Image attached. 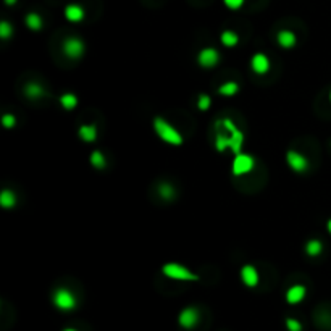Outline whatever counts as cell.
I'll list each match as a JSON object with an SVG mask.
<instances>
[{"label": "cell", "mask_w": 331, "mask_h": 331, "mask_svg": "<svg viewBox=\"0 0 331 331\" xmlns=\"http://www.w3.org/2000/svg\"><path fill=\"white\" fill-rule=\"evenodd\" d=\"M154 129L157 136L166 144L171 145H181L183 144V136L175 129V126H171L166 120L157 117L154 118Z\"/></svg>", "instance_id": "1"}, {"label": "cell", "mask_w": 331, "mask_h": 331, "mask_svg": "<svg viewBox=\"0 0 331 331\" xmlns=\"http://www.w3.org/2000/svg\"><path fill=\"white\" fill-rule=\"evenodd\" d=\"M63 54H65L68 59H80L84 54V42L76 38L66 39L63 42Z\"/></svg>", "instance_id": "6"}, {"label": "cell", "mask_w": 331, "mask_h": 331, "mask_svg": "<svg viewBox=\"0 0 331 331\" xmlns=\"http://www.w3.org/2000/svg\"><path fill=\"white\" fill-rule=\"evenodd\" d=\"M286 162H288V165H290L291 170L297 171V173L306 171L307 166H309V162H307L306 157L301 155L296 150H290V152H288V154H286Z\"/></svg>", "instance_id": "9"}, {"label": "cell", "mask_w": 331, "mask_h": 331, "mask_svg": "<svg viewBox=\"0 0 331 331\" xmlns=\"http://www.w3.org/2000/svg\"><path fill=\"white\" fill-rule=\"evenodd\" d=\"M89 162H91V165L94 168H97V170H103V168L107 166V160H105V157L101 150H94L91 157H89Z\"/></svg>", "instance_id": "18"}, {"label": "cell", "mask_w": 331, "mask_h": 331, "mask_svg": "<svg viewBox=\"0 0 331 331\" xmlns=\"http://www.w3.org/2000/svg\"><path fill=\"white\" fill-rule=\"evenodd\" d=\"M296 36H294L292 31H280L278 33V44H280L283 49H291V47L296 45Z\"/></svg>", "instance_id": "14"}, {"label": "cell", "mask_w": 331, "mask_h": 331, "mask_svg": "<svg viewBox=\"0 0 331 331\" xmlns=\"http://www.w3.org/2000/svg\"><path fill=\"white\" fill-rule=\"evenodd\" d=\"M220 60V54L217 49H213V47H207V49H202L199 52V57H197V62L199 65L204 66V68H212L218 63Z\"/></svg>", "instance_id": "8"}, {"label": "cell", "mask_w": 331, "mask_h": 331, "mask_svg": "<svg viewBox=\"0 0 331 331\" xmlns=\"http://www.w3.org/2000/svg\"><path fill=\"white\" fill-rule=\"evenodd\" d=\"M15 206H17V196H15V192L10 191V189H3V191L0 192V207L13 208Z\"/></svg>", "instance_id": "16"}, {"label": "cell", "mask_w": 331, "mask_h": 331, "mask_svg": "<svg viewBox=\"0 0 331 331\" xmlns=\"http://www.w3.org/2000/svg\"><path fill=\"white\" fill-rule=\"evenodd\" d=\"M286 328L288 331H302V325L296 318H286Z\"/></svg>", "instance_id": "28"}, {"label": "cell", "mask_w": 331, "mask_h": 331, "mask_svg": "<svg viewBox=\"0 0 331 331\" xmlns=\"http://www.w3.org/2000/svg\"><path fill=\"white\" fill-rule=\"evenodd\" d=\"M162 271H164V275L171 278V280H178V281H197L199 276L196 275V273H192L189 269H186L185 265H180V264H166L164 265V269H162Z\"/></svg>", "instance_id": "3"}, {"label": "cell", "mask_w": 331, "mask_h": 331, "mask_svg": "<svg viewBox=\"0 0 331 331\" xmlns=\"http://www.w3.org/2000/svg\"><path fill=\"white\" fill-rule=\"evenodd\" d=\"M12 34H13V28H12V24L8 23V21H0V39H3V41H7V39H10L12 38Z\"/></svg>", "instance_id": "24"}, {"label": "cell", "mask_w": 331, "mask_h": 331, "mask_svg": "<svg viewBox=\"0 0 331 331\" xmlns=\"http://www.w3.org/2000/svg\"><path fill=\"white\" fill-rule=\"evenodd\" d=\"M252 168H254V159L248 154H236L234 160H233V175L234 176H241L249 173Z\"/></svg>", "instance_id": "5"}, {"label": "cell", "mask_w": 331, "mask_h": 331, "mask_svg": "<svg viewBox=\"0 0 331 331\" xmlns=\"http://www.w3.org/2000/svg\"><path fill=\"white\" fill-rule=\"evenodd\" d=\"M239 91V86H238V83H233V81H228V83H225V84H222L220 86V89H218V92L222 94V96H234L236 92Z\"/></svg>", "instance_id": "22"}, {"label": "cell", "mask_w": 331, "mask_h": 331, "mask_svg": "<svg viewBox=\"0 0 331 331\" xmlns=\"http://www.w3.org/2000/svg\"><path fill=\"white\" fill-rule=\"evenodd\" d=\"M306 288L302 285H294L291 286L286 292V301L288 304H299L302 302V299L306 297Z\"/></svg>", "instance_id": "13"}, {"label": "cell", "mask_w": 331, "mask_h": 331, "mask_svg": "<svg viewBox=\"0 0 331 331\" xmlns=\"http://www.w3.org/2000/svg\"><path fill=\"white\" fill-rule=\"evenodd\" d=\"M322 250H323V244H322V241H318V239H310L306 244V252H307V255H310V257H318L322 254Z\"/></svg>", "instance_id": "19"}, {"label": "cell", "mask_w": 331, "mask_h": 331, "mask_svg": "<svg viewBox=\"0 0 331 331\" xmlns=\"http://www.w3.org/2000/svg\"><path fill=\"white\" fill-rule=\"evenodd\" d=\"M250 66L257 75H265V73L270 70V62H269V59H267V55L255 54L250 60Z\"/></svg>", "instance_id": "11"}, {"label": "cell", "mask_w": 331, "mask_h": 331, "mask_svg": "<svg viewBox=\"0 0 331 331\" xmlns=\"http://www.w3.org/2000/svg\"><path fill=\"white\" fill-rule=\"evenodd\" d=\"M80 138L84 141V143H94L97 138L96 124H83L80 128Z\"/></svg>", "instance_id": "15"}, {"label": "cell", "mask_w": 331, "mask_h": 331, "mask_svg": "<svg viewBox=\"0 0 331 331\" xmlns=\"http://www.w3.org/2000/svg\"><path fill=\"white\" fill-rule=\"evenodd\" d=\"M330 102H331V92H330Z\"/></svg>", "instance_id": "33"}, {"label": "cell", "mask_w": 331, "mask_h": 331, "mask_svg": "<svg viewBox=\"0 0 331 331\" xmlns=\"http://www.w3.org/2000/svg\"><path fill=\"white\" fill-rule=\"evenodd\" d=\"M223 2L231 10H238V8H241L244 5V0H223Z\"/></svg>", "instance_id": "29"}, {"label": "cell", "mask_w": 331, "mask_h": 331, "mask_svg": "<svg viewBox=\"0 0 331 331\" xmlns=\"http://www.w3.org/2000/svg\"><path fill=\"white\" fill-rule=\"evenodd\" d=\"M24 94L31 99H38V97H42L45 94L44 87L41 86L38 83H28L24 87Z\"/></svg>", "instance_id": "17"}, {"label": "cell", "mask_w": 331, "mask_h": 331, "mask_svg": "<svg viewBox=\"0 0 331 331\" xmlns=\"http://www.w3.org/2000/svg\"><path fill=\"white\" fill-rule=\"evenodd\" d=\"M65 18L71 23H80L84 18V8L78 3H70L65 8Z\"/></svg>", "instance_id": "12"}, {"label": "cell", "mask_w": 331, "mask_h": 331, "mask_svg": "<svg viewBox=\"0 0 331 331\" xmlns=\"http://www.w3.org/2000/svg\"><path fill=\"white\" fill-rule=\"evenodd\" d=\"M220 39H222V44L225 47H234L239 42V36L234 31H223Z\"/></svg>", "instance_id": "20"}, {"label": "cell", "mask_w": 331, "mask_h": 331, "mask_svg": "<svg viewBox=\"0 0 331 331\" xmlns=\"http://www.w3.org/2000/svg\"><path fill=\"white\" fill-rule=\"evenodd\" d=\"M241 280L248 288H255L259 285V271L255 270V267L244 265L241 269Z\"/></svg>", "instance_id": "10"}, {"label": "cell", "mask_w": 331, "mask_h": 331, "mask_svg": "<svg viewBox=\"0 0 331 331\" xmlns=\"http://www.w3.org/2000/svg\"><path fill=\"white\" fill-rule=\"evenodd\" d=\"M327 228H328V233L331 234V220H330V222L327 223Z\"/></svg>", "instance_id": "31"}, {"label": "cell", "mask_w": 331, "mask_h": 331, "mask_svg": "<svg viewBox=\"0 0 331 331\" xmlns=\"http://www.w3.org/2000/svg\"><path fill=\"white\" fill-rule=\"evenodd\" d=\"M210 103H212V99H210L207 94H202V96H199V101H197V107L199 110H202V112H206L208 110Z\"/></svg>", "instance_id": "27"}, {"label": "cell", "mask_w": 331, "mask_h": 331, "mask_svg": "<svg viewBox=\"0 0 331 331\" xmlns=\"http://www.w3.org/2000/svg\"><path fill=\"white\" fill-rule=\"evenodd\" d=\"M54 306L60 310H73L76 307V297L73 296V292L66 288H60L54 292Z\"/></svg>", "instance_id": "4"}, {"label": "cell", "mask_w": 331, "mask_h": 331, "mask_svg": "<svg viewBox=\"0 0 331 331\" xmlns=\"http://www.w3.org/2000/svg\"><path fill=\"white\" fill-rule=\"evenodd\" d=\"M63 331H76V330H73V328H66V330H63Z\"/></svg>", "instance_id": "32"}, {"label": "cell", "mask_w": 331, "mask_h": 331, "mask_svg": "<svg viewBox=\"0 0 331 331\" xmlns=\"http://www.w3.org/2000/svg\"><path fill=\"white\" fill-rule=\"evenodd\" d=\"M24 21H26V26H28L29 29H33V31H39L42 28V18L39 17L38 13H28V15H26Z\"/></svg>", "instance_id": "21"}, {"label": "cell", "mask_w": 331, "mask_h": 331, "mask_svg": "<svg viewBox=\"0 0 331 331\" xmlns=\"http://www.w3.org/2000/svg\"><path fill=\"white\" fill-rule=\"evenodd\" d=\"M2 124H3V128L12 129L17 126V118H15L12 113H5L2 117Z\"/></svg>", "instance_id": "26"}, {"label": "cell", "mask_w": 331, "mask_h": 331, "mask_svg": "<svg viewBox=\"0 0 331 331\" xmlns=\"http://www.w3.org/2000/svg\"><path fill=\"white\" fill-rule=\"evenodd\" d=\"M178 323L185 330L194 328L199 323V310L194 307H186L185 310H181L180 317H178Z\"/></svg>", "instance_id": "7"}, {"label": "cell", "mask_w": 331, "mask_h": 331, "mask_svg": "<svg viewBox=\"0 0 331 331\" xmlns=\"http://www.w3.org/2000/svg\"><path fill=\"white\" fill-rule=\"evenodd\" d=\"M60 105L65 110H73L78 105V97L73 96V94H63L60 97Z\"/></svg>", "instance_id": "23"}, {"label": "cell", "mask_w": 331, "mask_h": 331, "mask_svg": "<svg viewBox=\"0 0 331 331\" xmlns=\"http://www.w3.org/2000/svg\"><path fill=\"white\" fill-rule=\"evenodd\" d=\"M17 2H18V0H5V3H7V5H10V7H12V5H15V3H17Z\"/></svg>", "instance_id": "30"}, {"label": "cell", "mask_w": 331, "mask_h": 331, "mask_svg": "<svg viewBox=\"0 0 331 331\" xmlns=\"http://www.w3.org/2000/svg\"><path fill=\"white\" fill-rule=\"evenodd\" d=\"M218 126H222L228 131L229 136V149L234 152V154H241V149H243L244 144V134L238 129V126L234 124L233 120L229 118H223L222 122H217Z\"/></svg>", "instance_id": "2"}, {"label": "cell", "mask_w": 331, "mask_h": 331, "mask_svg": "<svg viewBox=\"0 0 331 331\" xmlns=\"http://www.w3.org/2000/svg\"><path fill=\"white\" fill-rule=\"evenodd\" d=\"M159 194L165 199V201H171L173 196H175V189H173V186L166 185V183H165V185H160V187H159Z\"/></svg>", "instance_id": "25"}]
</instances>
